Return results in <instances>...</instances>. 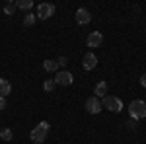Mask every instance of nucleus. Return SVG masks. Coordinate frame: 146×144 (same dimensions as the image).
Segmentation results:
<instances>
[{"mask_svg": "<svg viewBox=\"0 0 146 144\" xmlns=\"http://www.w3.org/2000/svg\"><path fill=\"white\" fill-rule=\"evenodd\" d=\"M47 133H49V123L47 121H41L35 129H31V133H29V138H31V142L35 144H41L47 140Z\"/></svg>", "mask_w": 146, "mask_h": 144, "instance_id": "nucleus-1", "label": "nucleus"}, {"mask_svg": "<svg viewBox=\"0 0 146 144\" xmlns=\"http://www.w3.org/2000/svg\"><path fill=\"white\" fill-rule=\"evenodd\" d=\"M129 115L135 119V121H140L146 117V101L142 100H133L129 103Z\"/></svg>", "mask_w": 146, "mask_h": 144, "instance_id": "nucleus-2", "label": "nucleus"}, {"mask_svg": "<svg viewBox=\"0 0 146 144\" xmlns=\"http://www.w3.org/2000/svg\"><path fill=\"white\" fill-rule=\"evenodd\" d=\"M101 107L113 111V113H119V111H123V101L119 100V98H115V96H109V94H107V96L101 100Z\"/></svg>", "mask_w": 146, "mask_h": 144, "instance_id": "nucleus-3", "label": "nucleus"}, {"mask_svg": "<svg viewBox=\"0 0 146 144\" xmlns=\"http://www.w3.org/2000/svg\"><path fill=\"white\" fill-rule=\"evenodd\" d=\"M53 80H55L56 86H70V84L74 82V76H72V72H68V70H58Z\"/></svg>", "mask_w": 146, "mask_h": 144, "instance_id": "nucleus-4", "label": "nucleus"}, {"mask_svg": "<svg viewBox=\"0 0 146 144\" xmlns=\"http://www.w3.org/2000/svg\"><path fill=\"white\" fill-rule=\"evenodd\" d=\"M53 14H55V4H51V2H43L37 6V18H41V20H49Z\"/></svg>", "mask_w": 146, "mask_h": 144, "instance_id": "nucleus-5", "label": "nucleus"}, {"mask_svg": "<svg viewBox=\"0 0 146 144\" xmlns=\"http://www.w3.org/2000/svg\"><path fill=\"white\" fill-rule=\"evenodd\" d=\"M101 109H103V107H101V100H100V98L92 96V98H88V100H86V111H88V113L98 115Z\"/></svg>", "mask_w": 146, "mask_h": 144, "instance_id": "nucleus-6", "label": "nucleus"}, {"mask_svg": "<svg viewBox=\"0 0 146 144\" xmlns=\"http://www.w3.org/2000/svg\"><path fill=\"white\" fill-rule=\"evenodd\" d=\"M101 43H103V35H101L100 31H92V33L88 35V39H86V45H88L90 49H98V47H101Z\"/></svg>", "mask_w": 146, "mask_h": 144, "instance_id": "nucleus-7", "label": "nucleus"}, {"mask_svg": "<svg viewBox=\"0 0 146 144\" xmlns=\"http://www.w3.org/2000/svg\"><path fill=\"white\" fill-rule=\"evenodd\" d=\"M82 66H84V70H94V68L98 66V56L94 55V51H90V53L84 55V58H82Z\"/></svg>", "mask_w": 146, "mask_h": 144, "instance_id": "nucleus-8", "label": "nucleus"}, {"mask_svg": "<svg viewBox=\"0 0 146 144\" xmlns=\"http://www.w3.org/2000/svg\"><path fill=\"white\" fill-rule=\"evenodd\" d=\"M76 22L80 23V25H86V23L92 22V14L88 8H78L76 10Z\"/></svg>", "mask_w": 146, "mask_h": 144, "instance_id": "nucleus-9", "label": "nucleus"}, {"mask_svg": "<svg viewBox=\"0 0 146 144\" xmlns=\"http://www.w3.org/2000/svg\"><path fill=\"white\" fill-rule=\"evenodd\" d=\"M107 94H109V86H107V82H98V84H96V90H94V96L100 98V100H103Z\"/></svg>", "mask_w": 146, "mask_h": 144, "instance_id": "nucleus-10", "label": "nucleus"}, {"mask_svg": "<svg viewBox=\"0 0 146 144\" xmlns=\"http://www.w3.org/2000/svg\"><path fill=\"white\" fill-rule=\"evenodd\" d=\"M10 92H12V84L6 80V78H0V96H2V98H6Z\"/></svg>", "mask_w": 146, "mask_h": 144, "instance_id": "nucleus-11", "label": "nucleus"}, {"mask_svg": "<svg viewBox=\"0 0 146 144\" xmlns=\"http://www.w3.org/2000/svg\"><path fill=\"white\" fill-rule=\"evenodd\" d=\"M43 68H45L47 72H58V64H56V60H51V58H47L45 62H43Z\"/></svg>", "mask_w": 146, "mask_h": 144, "instance_id": "nucleus-12", "label": "nucleus"}, {"mask_svg": "<svg viewBox=\"0 0 146 144\" xmlns=\"http://www.w3.org/2000/svg\"><path fill=\"white\" fill-rule=\"evenodd\" d=\"M16 8H20V10H31L33 8V0H16Z\"/></svg>", "mask_w": 146, "mask_h": 144, "instance_id": "nucleus-13", "label": "nucleus"}, {"mask_svg": "<svg viewBox=\"0 0 146 144\" xmlns=\"http://www.w3.org/2000/svg\"><path fill=\"white\" fill-rule=\"evenodd\" d=\"M35 22H37V16L31 14V12H27V14H25V18H23V25H25V27H29V25H33Z\"/></svg>", "mask_w": 146, "mask_h": 144, "instance_id": "nucleus-14", "label": "nucleus"}, {"mask_svg": "<svg viewBox=\"0 0 146 144\" xmlns=\"http://www.w3.org/2000/svg\"><path fill=\"white\" fill-rule=\"evenodd\" d=\"M12 136H14V134H12L10 129H2V131H0V138H2L4 142H10V140H12Z\"/></svg>", "mask_w": 146, "mask_h": 144, "instance_id": "nucleus-15", "label": "nucleus"}, {"mask_svg": "<svg viewBox=\"0 0 146 144\" xmlns=\"http://www.w3.org/2000/svg\"><path fill=\"white\" fill-rule=\"evenodd\" d=\"M14 12H16V2H6V4H4V14L12 16Z\"/></svg>", "mask_w": 146, "mask_h": 144, "instance_id": "nucleus-16", "label": "nucleus"}, {"mask_svg": "<svg viewBox=\"0 0 146 144\" xmlns=\"http://www.w3.org/2000/svg\"><path fill=\"white\" fill-rule=\"evenodd\" d=\"M55 88H56V84H55V80H53V78H51V80H45V84H43V90H45V92L51 94Z\"/></svg>", "mask_w": 146, "mask_h": 144, "instance_id": "nucleus-17", "label": "nucleus"}, {"mask_svg": "<svg viewBox=\"0 0 146 144\" xmlns=\"http://www.w3.org/2000/svg\"><path fill=\"white\" fill-rule=\"evenodd\" d=\"M56 64H58V68H60V66L64 68L68 64V58H66V56H58V58H56Z\"/></svg>", "mask_w": 146, "mask_h": 144, "instance_id": "nucleus-18", "label": "nucleus"}, {"mask_svg": "<svg viewBox=\"0 0 146 144\" xmlns=\"http://www.w3.org/2000/svg\"><path fill=\"white\" fill-rule=\"evenodd\" d=\"M2 109H6V98L0 96V111H2Z\"/></svg>", "mask_w": 146, "mask_h": 144, "instance_id": "nucleus-19", "label": "nucleus"}, {"mask_svg": "<svg viewBox=\"0 0 146 144\" xmlns=\"http://www.w3.org/2000/svg\"><path fill=\"white\" fill-rule=\"evenodd\" d=\"M140 86H144V88H146V74L140 76Z\"/></svg>", "mask_w": 146, "mask_h": 144, "instance_id": "nucleus-20", "label": "nucleus"}]
</instances>
